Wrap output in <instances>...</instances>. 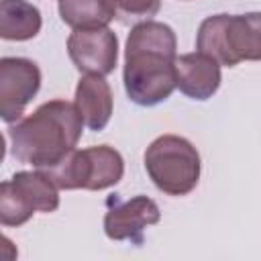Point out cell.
Here are the masks:
<instances>
[{"mask_svg": "<svg viewBox=\"0 0 261 261\" xmlns=\"http://www.w3.org/2000/svg\"><path fill=\"white\" fill-rule=\"evenodd\" d=\"M177 39L169 24L157 20L137 22L124 49V90L139 106H155L171 96L175 86Z\"/></svg>", "mask_w": 261, "mask_h": 261, "instance_id": "obj_1", "label": "cell"}, {"mask_svg": "<svg viewBox=\"0 0 261 261\" xmlns=\"http://www.w3.org/2000/svg\"><path fill=\"white\" fill-rule=\"evenodd\" d=\"M84 120L67 100H49L33 114L8 126L10 153L20 163L51 169L75 151Z\"/></svg>", "mask_w": 261, "mask_h": 261, "instance_id": "obj_2", "label": "cell"}, {"mask_svg": "<svg viewBox=\"0 0 261 261\" xmlns=\"http://www.w3.org/2000/svg\"><path fill=\"white\" fill-rule=\"evenodd\" d=\"M196 47L226 67H234L241 61H261V12L204 18Z\"/></svg>", "mask_w": 261, "mask_h": 261, "instance_id": "obj_3", "label": "cell"}, {"mask_svg": "<svg viewBox=\"0 0 261 261\" xmlns=\"http://www.w3.org/2000/svg\"><path fill=\"white\" fill-rule=\"evenodd\" d=\"M145 169L167 196H186L200 181V153L179 135H161L145 151Z\"/></svg>", "mask_w": 261, "mask_h": 261, "instance_id": "obj_4", "label": "cell"}, {"mask_svg": "<svg viewBox=\"0 0 261 261\" xmlns=\"http://www.w3.org/2000/svg\"><path fill=\"white\" fill-rule=\"evenodd\" d=\"M59 190H106L124 175V159L110 145L71 151L61 163L43 169Z\"/></svg>", "mask_w": 261, "mask_h": 261, "instance_id": "obj_5", "label": "cell"}, {"mask_svg": "<svg viewBox=\"0 0 261 261\" xmlns=\"http://www.w3.org/2000/svg\"><path fill=\"white\" fill-rule=\"evenodd\" d=\"M59 208V188L47 171H18L0 186V222L20 226L35 212H55Z\"/></svg>", "mask_w": 261, "mask_h": 261, "instance_id": "obj_6", "label": "cell"}, {"mask_svg": "<svg viewBox=\"0 0 261 261\" xmlns=\"http://www.w3.org/2000/svg\"><path fill=\"white\" fill-rule=\"evenodd\" d=\"M41 88V69L24 57L0 59V116L6 124L16 122L27 104Z\"/></svg>", "mask_w": 261, "mask_h": 261, "instance_id": "obj_7", "label": "cell"}, {"mask_svg": "<svg viewBox=\"0 0 261 261\" xmlns=\"http://www.w3.org/2000/svg\"><path fill=\"white\" fill-rule=\"evenodd\" d=\"M67 53L80 71L108 75L118 61V39L108 27L73 29L67 39Z\"/></svg>", "mask_w": 261, "mask_h": 261, "instance_id": "obj_8", "label": "cell"}, {"mask_svg": "<svg viewBox=\"0 0 261 261\" xmlns=\"http://www.w3.org/2000/svg\"><path fill=\"white\" fill-rule=\"evenodd\" d=\"M161 220L159 206L147 196H135L126 202H118L104 214V232L112 241L141 243L147 226Z\"/></svg>", "mask_w": 261, "mask_h": 261, "instance_id": "obj_9", "label": "cell"}, {"mask_svg": "<svg viewBox=\"0 0 261 261\" xmlns=\"http://www.w3.org/2000/svg\"><path fill=\"white\" fill-rule=\"evenodd\" d=\"M220 63L206 53H186L175 59V86L192 100H208L220 88Z\"/></svg>", "mask_w": 261, "mask_h": 261, "instance_id": "obj_10", "label": "cell"}, {"mask_svg": "<svg viewBox=\"0 0 261 261\" xmlns=\"http://www.w3.org/2000/svg\"><path fill=\"white\" fill-rule=\"evenodd\" d=\"M75 106L90 130H104L112 116V90L104 75L86 73L75 88Z\"/></svg>", "mask_w": 261, "mask_h": 261, "instance_id": "obj_11", "label": "cell"}, {"mask_svg": "<svg viewBox=\"0 0 261 261\" xmlns=\"http://www.w3.org/2000/svg\"><path fill=\"white\" fill-rule=\"evenodd\" d=\"M43 24L41 12L27 0L0 2V37L4 41H29L39 35Z\"/></svg>", "mask_w": 261, "mask_h": 261, "instance_id": "obj_12", "label": "cell"}, {"mask_svg": "<svg viewBox=\"0 0 261 261\" xmlns=\"http://www.w3.org/2000/svg\"><path fill=\"white\" fill-rule=\"evenodd\" d=\"M59 16L71 29L108 27L114 18L110 0H59Z\"/></svg>", "mask_w": 261, "mask_h": 261, "instance_id": "obj_13", "label": "cell"}, {"mask_svg": "<svg viewBox=\"0 0 261 261\" xmlns=\"http://www.w3.org/2000/svg\"><path fill=\"white\" fill-rule=\"evenodd\" d=\"M110 6L120 22L151 20L161 8V0H110Z\"/></svg>", "mask_w": 261, "mask_h": 261, "instance_id": "obj_14", "label": "cell"}]
</instances>
